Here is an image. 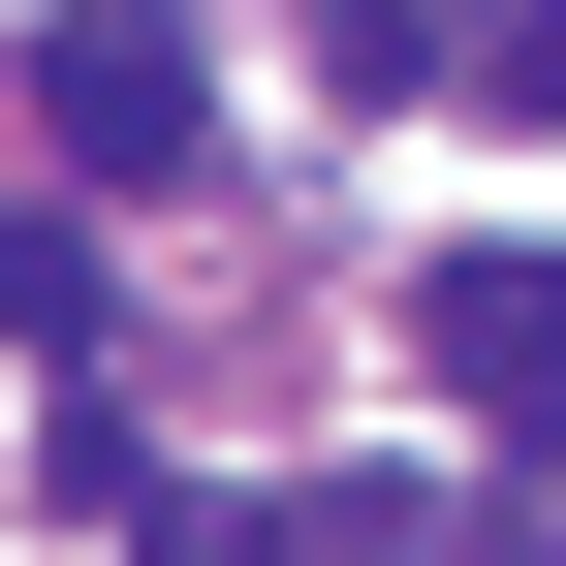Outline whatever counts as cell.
Segmentation results:
<instances>
[{"label": "cell", "instance_id": "cell-6", "mask_svg": "<svg viewBox=\"0 0 566 566\" xmlns=\"http://www.w3.org/2000/svg\"><path fill=\"white\" fill-rule=\"evenodd\" d=\"M504 566H566V504H535V535H504Z\"/></svg>", "mask_w": 566, "mask_h": 566}, {"label": "cell", "instance_id": "cell-2", "mask_svg": "<svg viewBox=\"0 0 566 566\" xmlns=\"http://www.w3.org/2000/svg\"><path fill=\"white\" fill-rule=\"evenodd\" d=\"M441 378L504 441H566V252H441Z\"/></svg>", "mask_w": 566, "mask_h": 566}, {"label": "cell", "instance_id": "cell-3", "mask_svg": "<svg viewBox=\"0 0 566 566\" xmlns=\"http://www.w3.org/2000/svg\"><path fill=\"white\" fill-rule=\"evenodd\" d=\"M315 95L378 126V95H472V0H315Z\"/></svg>", "mask_w": 566, "mask_h": 566}, {"label": "cell", "instance_id": "cell-4", "mask_svg": "<svg viewBox=\"0 0 566 566\" xmlns=\"http://www.w3.org/2000/svg\"><path fill=\"white\" fill-rule=\"evenodd\" d=\"M126 566H315V504H158Z\"/></svg>", "mask_w": 566, "mask_h": 566}, {"label": "cell", "instance_id": "cell-5", "mask_svg": "<svg viewBox=\"0 0 566 566\" xmlns=\"http://www.w3.org/2000/svg\"><path fill=\"white\" fill-rule=\"evenodd\" d=\"M472 95H504V126H566V0H504V32H472Z\"/></svg>", "mask_w": 566, "mask_h": 566}, {"label": "cell", "instance_id": "cell-1", "mask_svg": "<svg viewBox=\"0 0 566 566\" xmlns=\"http://www.w3.org/2000/svg\"><path fill=\"white\" fill-rule=\"evenodd\" d=\"M32 158L63 189H189V158H221V95H189L158 0H63V32H32Z\"/></svg>", "mask_w": 566, "mask_h": 566}]
</instances>
